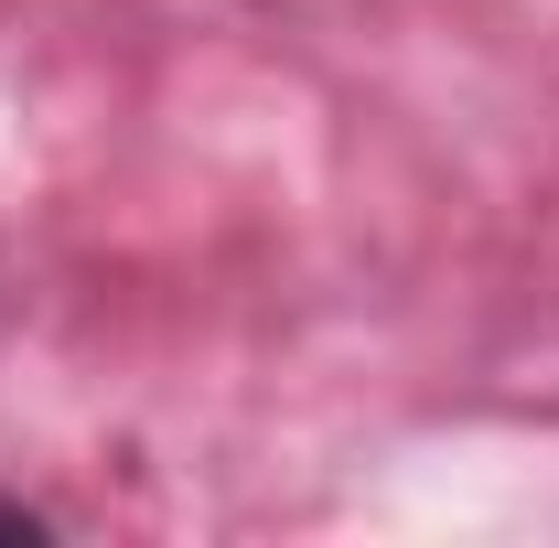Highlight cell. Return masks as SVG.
<instances>
[{"mask_svg": "<svg viewBox=\"0 0 559 548\" xmlns=\"http://www.w3.org/2000/svg\"><path fill=\"white\" fill-rule=\"evenodd\" d=\"M0 538H55V516H44V505H22V495H0Z\"/></svg>", "mask_w": 559, "mask_h": 548, "instance_id": "cell-1", "label": "cell"}]
</instances>
